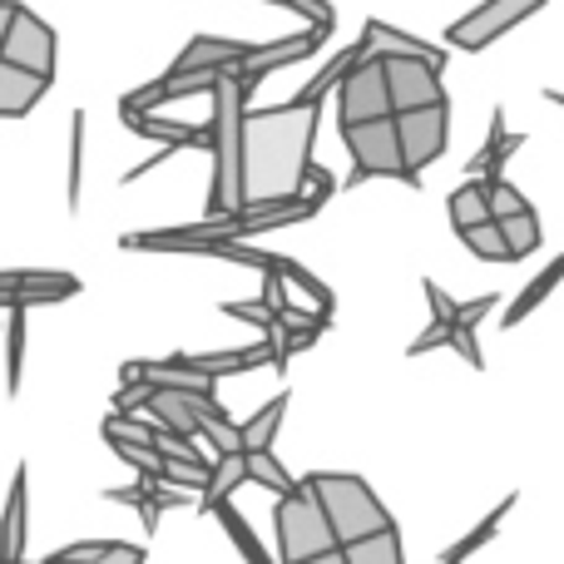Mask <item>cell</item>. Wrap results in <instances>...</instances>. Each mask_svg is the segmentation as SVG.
Wrapping results in <instances>:
<instances>
[{"mask_svg":"<svg viewBox=\"0 0 564 564\" xmlns=\"http://www.w3.org/2000/svg\"><path fill=\"white\" fill-rule=\"evenodd\" d=\"M317 124H322V105H302V99H288V105H273V109H248V129H243L248 214L302 198L312 174Z\"/></svg>","mask_w":564,"mask_h":564,"instance_id":"1","label":"cell"},{"mask_svg":"<svg viewBox=\"0 0 564 564\" xmlns=\"http://www.w3.org/2000/svg\"><path fill=\"white\" fill-rule=\"evenodd\" d=\"M258 85L228 69L214 89V184H208V214H248L243 198V129H248V99Z\"/></svg>","mask_w":564,"mask_h":564,"instance_id":"2","label":"cell"},{"mask_svg":"<svg viewBox=\"0 0 564 564\" xmlns=\"http://www.w3.org/2000/svg\"><path fill=\"white\" fill-rule=\"evenodd\" d=\"M302 486H312V496L327 506L341 550L361 545V540L381 535V530H397V520L387 516V506H381L377 490H371L361 476H347V470H312Z\"/></svg>","mask_w":564,"mask_h":564,"instance_id":"3","label":"cell"},{"mask_svg":"<svg viewBox=\"0 0 564 564\" xmlns=\"http://www.w3.org/2000/svg\"><path fill=\"white\" fill-rule=\"evenodd\" d=\"M341 144L351 154V188L367 184V178H401L411 188L421 184V174L406 164V149H401L397 115L371 119V124H341Z\"/></svg>","mask_w":564,"mask_h":564,"instance_id":"4","label":"cell"},{"mask_svg":"<svg viewBox=\"0 0 564 564\" xmlns=\"http://www.w3.org/2000/svg\"><path fill=\"white\" fill-rule=\"evenodd\" d=\"M273 525H278V555H282V564H302V560L327 555V550H341L327 506L312 496V486H302L297 496H282L278 500Z\"/></svg>","mask_w":564,"mask_h":564,"instance_id":"5","label":"cell"},{"mask_svg":"<svg viewBox=\"0 0 564 564\" xmlns=\"http://www.w3.org/2000/svg\"><path fill=\"white\" fill-rule=\"evenodd\" d=\"M391 75L387 59L367 55L347 69V79L337 85V124H371V119H391Z\"/></svg>","mask_w":564,"mask_h":564,"instance_id":"6","label":"cell"},{"mask_svg":"<svg viewBox=\"0 0 564 564\" xmlns=\"http://www.w3.org/2000/svg\"><path fill=\"white\" fill-rule=\"evenodd\" d=\"M0 59L25 65L35 75L55 79V30L40 15H30L20 0H6V25H0Z\"/></svg>","mask_w":564,"mask_h":564,"instance_id":"7","label":"cell"},{"mask_svg":"<svg viewBox=\"0 0 564 564\" xmlns=\"http://www.w3.org/2000/svg\"><path fill=\"white\" fill-rule=\"evenodd\" d=\"M545 0H480L470 15H460L456 25L446 30V45L456 50H486L490 40H500L506 30H516L520 20H530Z\"/></svg>","mask_w":564,"mask_h":564,"instance_id":"8","label":"cell"},{"mask_svg":"<svg viewBox=\"0 0 564 564\" xmlns=\"http://www.w3.org/2000/svg\"><path fill=\"white\" fill-rule=\"evenodd\" d=\"M441 69L436 59H421V55H391L387 59V75H391V105L397 115H411V109H426L441 105L446 89H441Z\"/></svg>","mask_w":564,"mask_h":564,"instance_id":"9","label":"cell"},{"mask_svg":"<svg viewBox=\"0 0 564 564\" xmlns=\"http://www.w3.org/2000/svg\"><path fill=\"white\" fill-rule=\"evenodd\" d=\"M397 129H401V149H406V164L426 169L431 159L446 154V139H451V105H426V109H411V115H397Z\"/></svg>","mask_w":564,"mask_h":564,"instance_id":"10","label":"cell"},{"mask_svg":"<svg viewBox=\"0 0 564 564\" xmlns=\"http://www.w3.org/2000/svg\"><path fill=\"white\" fill-rule=\"evenodd\" d=\"M79 292V278L75 273H6L0 278V297L6 307H45V302H65Z\"/></svg>","mask_w":564,"mask_h":564,"instance_id":"11","label":"cell"},{"mask_svg":"<svg viewBox=\"0 0 564 564\" xmlns=\"http://www.w3.org/2000/svg\"><path fill=\"white\" fill-rule=\"evenodd\" d=\"M124 124L144 139H159V149H204L214 154V124H184V119H159L154 109H134Z\"/></svg>","mask_w":564,"mask_h":564,"instance_id":"12","label":"cell"},{"mask_svg":"<svg viewBox=\"0 0 564 564\" xmlns=\"http://www.w3.org/2000/svg\"><path fill=\"white\" fill-rule=\"evenodd\" d=\"M332 35V25H307L302 35H288V40H268V55L263 59H253L248 69H234V75H243L248 85H258L263 75H273V69L282 65H297V59H307V55H317L322 50V40Z\"/></svg>","mask_w":564,"mask_h":564,"instance_id":"13","label":"cell"},{"mask_svg":"<svg viewBox=\"0 0 564 564\" xmlns=\"http://www.w3.org/2000/svg\"><path fill=\"white\" fill-rule=\"evenodd\" d=\"M357 45H361V55H381V59H391V55H421V59H436V65H446V50L426 45V40L406 35V30H391L387 20H367Z\"/></svg>","mask_w":564,"mask_h":564,"instance_id":"14","label":"cell"},{"mask_svg":"<svg viewBox=\"0 0 564 564\" xmlns=\"http://www.w3.org/2000/svg\"><path fill=\"white\" fill-rule=\"evenodd\" d=\"M45 89H50V75H35V69H25V65H6V59H0V115L6 119L30 115V109L45 99Z\"/></svg>","mask_w":564,"mask_h":564,"instance_id":"15","label":"cell"},{"mask_svg":"<svg viewBox=\"0 0 564 564\" xmlns=\"http://www.w3.org/2000/svg\"><path fill=\"white\" fill-rule=\"evenodd\" d=\"M327 332V312H297V307H288L278 317V327H273V347H278V357H282V367H288V357L292 351H302V347H312V341Z\"/></svg>","mask_w":564,"mask_h":564,"instance_id":"16","label":"cell"},{"mask_svg":"<svg viewBox=\"0 0 564 564\" xmlns=\"http://www.w3.org/2000/svg\"><path fill=\"white\" fill-rule=\"evenodd\" d=\"M520 144H525V134H510L506 129V109H490V139H486V149L470 159V178H500V164H506Z\"/></svg>","mask_w":564,"mask_h":564,"instance_id":"17","label":"cell"},{"mask_svg":"<svg viewBox=\"0 0 564 564\" xmlns=\"http://www.w3.org/2000/svg\"><path fill=\"white\" fill-rule=\"evenodd\" d=\"M451 208V224H456V234H470V228L490 224V178H470V184H460L456 194L446 198Z\"/></svg>","mask_w":564,"mask_h":564,"instance_id":"18","label":"cell"},{"mask_svg":"<svg viewBox=\"0 0 564 564\" xmlns=\"http://www.w3.org/2000/svg\"><path fill=\"white\" fill-rule=\"evenodd\" d=\"M560 282H564V253L555 258V263H545V268H540L535 278L525 282V288H520V297H516V302H510V307H506V327H516V322H525L530 312H535L540 302H545L550 292L560 288Z\"/></svg>","mask_w":564,"mask_h":564,"instance_id":"19","label":"cell"},{"mask_svg":"<svg viewBox=\"0 0 564 564\" xmlns=\"http://www.w3.org/2000/svg\"><path fill=\"white\" fill-rule=\"evenodd\" d=\"M510 510H516V496H506V500H500V506H496V510H490V516H486V520H480V525H476V530H470V535H460V540H456V545H451V550H446V555H441V564H466L470 555H476V550H486V545H490V540H496V535H500V525H506V516H510Z\"/></svg>","mask_w":564,"mask_h":564,"instance_id":"20","label":"cell"},{"mask_svg":"<svg viewBox=\"0 0 564 564\" xmlns=\"http://www.w3.org/2000/svg\"><path fill=\"white\" fill-rule=\"evenodd\" d=\"M214 516H218V525H224V535L234 540V545H238V555H243L248 564H282V560L268 555V545L253 535V525H248V520L238 516V506H234V500H228V506H218Z\"/></svg>","mask_w":564,"mask_h":564,"instance_id":"21","label":"cell"},{"mask_svg":"<svg viewBox=\"0 0 564 564\" xmlns=\"http://www.w3.org/2000/svg\"><path fill=\"white\" fill-rule=\"evenodd\" d=\"M248 480L253 486H263V490H273V496H297L302 490V480H292L288 476V466L273 456V451H248Z\"/></svg>","mask_w":564,"mask_h":564,"instance_id":"22","label":"cell"},{"mask_svg":"<svg viewBox=\"0 0 564 564\" xmlns=\"http://www.w3.org/2000/svg\"><path fill=\"white\" fill-rule=\"evenodd\" d=\"M248 480V456H218L214 466V480H208V490L198 500H204V510H218L234 500V490Z\"/></svg>","mask_w":564,"mask_h":564,"instance_id":"23","label":"cell"},{"mask_svg":"<svg viewBox=\"0 0 564 564\" xmlns=\"http://www.w3.org/2000/svg\"><path fill=\"white\" fill-rule=\"evenodd\" d=\"M25 550V466H15V480H10L6 496V564L20 560Z\"/></svg>","mask_w":564,"mask_h":564,"instance_id":"24","label":"cell"},{"mask_svg":"<svg viewBox=\"0 0 564 564\" xmlns=\"http://www.w3.org/2000/svg\"><path fill=\"white\" fill-rule=\"evenodd\" d=\"M282 416H288V397H273L253 421H243V446H248V451H273Z\"/></svg>","mask_w":564,"mask_h":564,"instance_id":"25","label":"cell"},{"mask_svg":"<svg viewBox=\"0 0 564 564\" xmlns=\"http://www.w3.org/2000/svg\"><path fill=\"white\" fill-rule=\"evenodd\" d=\"M10 327H6V387L10 397L20 391V371H25V307H6Z\"/></svg>","mask_w":564,"mask_h":564,"instance_id":"26","label":"cell"},{"mask_svg":"<svg viewBox=\"0 0 564 564\" xmlns=\"http://www.w3.org/2000/svg\"><path fill=\"white\" fill-rule=\"evenodd\" d=\"M466 238V248L476 258H486V263H516V248L506 243V234H500V224L490 218V224H480V228H470V234H460Z\"/></svg>","mask_w":564,"mask_h":564,"instance_id":"27","label":"cell"},{"mask_svg":"<svg viewBox=\"0 0 564 564\" xmlns=\"http://www.w3.org/2000/svg\"><path fill=\"white\" fill-rule=\"evenodd\" d=\"M347 560H351V564H406L397 530H381V535H371V540H361V545H351Z\"/></svg>","mask_w":564,"mask_h":564,"instance_id":"28","label":"cell"},{"mask_svg":"<svg viewBox=\"0 0 564 564\" xmlns=\"http://www.w3.org/2000/svg\"><path fill=\"white\" fill-rule=\"evenodd\" d=\"M506 243L516 248V258H530L540 248V218L535 214H520V218H496Z\"/></svg>","mask_w":564,"mask_h":564,"instance_id":"29","label":"cell"},{"mask_svg":"<svg viewBox=\"0 0 564 564\" xmlns=\"http://www.w3.org/2000/svg\"><path fill=\"white\" fill-rule=\"evenodd\" d=\"M159 431L164 426H144V421H134L129 411H115V416L105 421V441H134V446H154Z\"/></svg>","mask_w":564,"mask_h":564,"instance_id":"30","label":"cell"},{"mask_svg":"<svg viewBox=\"0 0 564 564\" xmlns=\"http://www.w3.org/2000/svg\"><path fill=\"white\" fill-rule=\"evenodd\" d=\"M119 540H79V545H65V550H55L50 555V564H99V560H109V555H119Z\"/></svg>","mask_w":564,"mask_h":564,"instance_id":"31","label":"cell"},{"mask_svg":"<svg viewBox=\"0 0 564 564\" xmlns=\"http://www.w3.org/2000/svg\"><path fill=\"white\" fill-rule=\"evenodd\" d=\"M490 214L496 218H520V214H535V208H530V198L520 194L510 178H490Z\"/></svg>","mask_w":564,"mask_h":564,"instance_id":"32","label":"cell"},{"mask_svg":"<svg viewBox=\"0 0 564 564\" xmlns=\"http://www.w3.org/2000/svg\"><path fill=\"white\" fill-rule=\"evenodd\" d=\"M224 312H228V317H238V322H253V327H263L268 337H273V327H278V312L268 307L263 297H258V302H224Z\"/></svg>","mask_w":564,"mask_h":564,"instance_id":"33","label":"cell"},{"mask_svg":"<svg viewBox=\"0 0 564 564\" xmlns=\"http://www.w3.org/2000/svg\"><path fill=\"white\" fill-rule=\"evenodd\" d=\"M496 307H500V297H496V292H480L476 302H460V317H456V327H460V332H476L480 322H486Z\"/></svg>","mask_w":564,"mask_h":564,"instance_id":"34","label":"cell"},{"mask_svg":"<svg viewBox=\"0 0 564 564\" xmlns=\"http://www.w3.org/2000/svg\"><path fill=\"white\" fill-rule=\"evenodd\" d=\"M451 341H456V322H431V327L421 332L416 341H411V357H426V351L451 347Z\"/></svg>","mask_w":564,"mask_h":564,"instance_id":"35","label":"cell"},{"mask_svg":"<svg viewBox=\"0 0 564 564\" xmlns=\"http://www.w3.org/2000/svg\"><path fill=\"white\" fill-rule=\"evenodd\" d=\"M75 134H69V204L79 208V154H85V115L69 119Z\"/></svg>","mask_w":564,"mask_h":564,"instance_id":"36","label":"cell"},{"mask_svg":"<svg viewBox=\"0 0 564 564\" xmlns=\"http://www.w3.org/2000/svg\"><path fill=\"white\" fill-rule=\"evenodd\" d=\"M99 564H144V550H139V545H124L119 555H109V560H99Z\"/></svg>","mask_w":564,"mask_h":564,"instance_id":"37","label":"cell"},{"mask_svg":"<svg viewBox=\"0 0 564 564\" xmlns=\"http://www.w3.org/2000/svg\"><path fill=\"white\" fill-rule=\"evenodd\" d=\"M302 564H351V560H347V550H327V555H317V560H302Z\"/></svg>","mask_w":564,"mask_h":564,"instance_id":"38","label":"cell"},{"mask_svg":"<svg viewBox=\"0 0 564 564\" xmlns=\"http://www.w3.org/2000/svg\"><path fill=\"white\" fill-rule=\"evenodd\" d=\"M545 99H550L555 109H564V89H545Z\"/></svg>","mask_w":564,"mask_h":564,"instance_id":"39","label":"cell"},{"mask_svg":"<svg viewBox=\"0 0 564 564\" xmlns=\"http://www.w3.org/2000/svg\"><path fill=\"white\" fill-rule=\"evenodd\" d=\"M10 564H25V560H10ZM40 564H50V560H40Z\"/></svg>","mask_w":564,"mask_h":564,"instance_id":"40","label":"cell"},{"mask_svg":"<svg viewBox=\"0 0 564 564\" xmlns=\"http://www.w3.org/2000/svg\"><path fill=\"white\" fill-rule=\"evenodd\" d=\"M282 6H292V0H282Z\"/></svg>","mask_w":564,"mask_h":564,"instance_id":"41","label":"cell"}]
</instances>
